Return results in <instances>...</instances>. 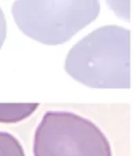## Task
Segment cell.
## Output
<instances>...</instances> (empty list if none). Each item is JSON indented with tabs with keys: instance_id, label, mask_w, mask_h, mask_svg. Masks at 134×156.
<instances>
[{
	"instance_id": "cell-5",
	"label": "cell",
	"mask_w": 134,
	"mask_h": 156,
	"mask_svg": "<svg viewBox=\"0 0 134 156\" xmlns=\"http://www.w3.org/2000/svg\"><path fill=\"white\" fill-rule=\"evenodd\" d=\"M0 156H25L22 145L8 132L0 131Z\"/></svg>"
},
{
	"instance_id": "cell-3",
	"label": "cell",
	"mask_w": 134,
	"mask_h": 156,
	"mask_svg": "<svg viewBox=\"0 0 134 156\" xmlns=\"http://www.w3.org/2000/svg\"><path fill=\"white\" fill-rule=\"evenodd\" d=\"M34 156H112L108 140L93 122L73 112L49 111L34 136Z\"/></svg>"
},
{
	"instance_id": "cell-2",
	"label": "cell",
	"mask_w": 134,
	"mask_h": 156,
	"mask_svg": "<svg viewBox=\"0 0 134 156\" xmlns=\"http://www.w3.org/2000/svg\"><path fill=\"white\" fill-rule=\"evenodd\" d=\"M98 1H17L15 22L26 35L46 45L62 44L99 15Z\"/></svg>"
},
{
	"instance_id": "cell-1",
	"label": "cell",
	"mask_w": 134,
	"mask_h": 156,
	"mask_svg": "<svg viewBox=\"0 0 134 156\" xmlns=\"http://www.w3.org/2000/svg\"><path fill=\"white\" fill-rule=\"evenodd\" d=\"M65 71L95 89H129L130 31L106 25L85 36L69 50Z\"/></svg>"
},
{
	"instance_id": "cell-6",
	"label": "cell",
	"mask_w": 134,
	"mask_h": 156,
	"mask_svg": "<svg viewBox=\"0 0 134 156\" xmlns=\"http://www.w3.org/2000/svg\"><path fill=\"white\" fill-rule=\"evenodd\" d=\"M6 37V22L3 12L0 8V49L3 45Z\"/></svg>"
},
{
	"instance_id": "cell-4",
	"label": "cell",
	"mask_w": 134,
	"mask_h": 156,
	"mask_svg": "<svg viewBox=\"0 0 134 156\" xmlns=\"http://www.w3.org/2000/svg\"><path fill=\"white\" fill-rule=\"evenodd\" d=\"M39 104L34 105H0V122H17L27 118L35 110Z\"/></svg>"
}]
</instances>
